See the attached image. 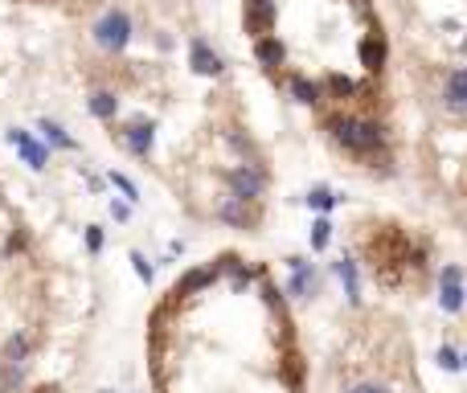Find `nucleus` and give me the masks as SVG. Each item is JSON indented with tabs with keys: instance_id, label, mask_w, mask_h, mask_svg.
<instances>
[{
	"instance_id": "nucleus-1",
	"label": "nucleus",
	"mask_w": 467,
	"mask_h": 393,
	"mask_svg": "<svg viewBox=\"0 0 467 393\" xmlns=\"http://www.w3.org/2000/svg\"><path fill=\"white\" fill-rule=\"evenodd\" d=\"M332 135L349 147V152H373V147L382 144V127L369 123V119H336Z\"/></svg>"
},
{
	"instance_id": "nucleus-2",
	"label": "nucleus",
	"mask_w": 467,
	"mask_h": 393,
	"mask_svg": "<svg viewBox=\"0 0 467 393\" xmlns=\"http://www.w3.org/2000/svg\"><path fill=\"white\" fill-rule=\"evenodd\" d=\"M95 41H99L103 49L119 53V49L132 41V16L123 13V9H111V13L103 16L99 25H95Z\"/></svg>"
},
{
	"instance_id": "nucleus-3",
	"label": "nucleus",
	"mask_w": 467,
	"mask_h": 393,
	"mask_svg": "<svg viewBox=\"0 0 467 393\" xmlns=\"http://www.w3.org/2000/svg\"><path fill=\"white\" fill-rule=\"evenodd\" d=\"M226 184H230V197L234 201H258L263 189H267V177L254 168V164H238L226 172Z\"/></svg>"
},
{
	"instance_id": "nucleus-4",
	"label": "nucleus",
	"mask_w": 467,
	"mask_h": 393,
	"mask_svg": "<svg viewBox=\"0 0 467 393\" xmlns=\"http://www.w3.org/2000/svg\"><path fill=\"white\" fill-rule=\"evenodd\" d=\"M467 303V287H463V271L459 266H443V275H439V308L443 311H463Z\"/></svg>"
},
{
	"instance_id": "nucleus-5",
	"label": "nucleus",
	"mask_w": 467,
	"mask_h": 393,
	"mask_svg": "<svg viewBox=\"0 0 467 393\" xmlns=\"http://www.w3.org/2000/svg\"><path fill=\"white\" fill-rule=\"evenodd\" d=\"M9 144L21 152V160L29 164L33 172H41L46 164H50V147L41 144V140H33L29 131H21V127H9Z\"/></svg>"
},
{
	"instance_id": "nucleus-6",
	"label": "nucleus",
	"mask_w": 467,
	"mask_h": 393,
	"mask_svg": "<svg viewBox=\"0 0 467 393\" xmlns=\"http://www.w3.org/2000/svg\"><path fill=\"white\" fill-rule=\"evenodd\" d=\"M189 62H193V70H197V74H205V78H217V74L226 70V66H221V58L209 49V41H205V37H193V41H189Z\"/></svg>"
},
{
	"instance_id": "nucleus-7",
	"label": "nucleus",
	"mask_w": 467,
	"mask_h": 393,
	"mask_svg": "<svg viewBox=\"0 0 467 393\" xmlns=\"http://www.w3.org/2000/svg\"><path fill=\"white\" fill-rule=\"evenodd\" d=\"M287 266H291V283H287V291H291V295H300V299L316 295V271H312V262H303V258H287Z\"/></svg>"
},
{
	"instance_id": "nucleus-8",
	"label": "nucleus",
	"mask_w": 467,
	"mask_h": 393,
	"mask_svg": "<svg viewBox=\"0 0 467 393\" xmlns=\"http://www.w3.org/2000/svg\"><path fill=\"white\" fill-rule=\"evenodd\" d=\"M152 144H156V123H132V127L123 131V147L132 152V156H148Z\"/></svg>"
},
{
	"instance_id": "nucleus-9",
	"label": "nucleus",
	"mask_w": 467,
	"mask_h": 393,
	"mask_svg": "<svg viewBox=\"0 0 467 393\" xmlns=\"http://www.w3.org/2000/svg\"><path fill=\"white\" fill-rule=\"evenodd\" d=\"M217 217H221L226 226H238V229H251L254 226V213L246 209V201H234V197L221 205V209H217Z\"/></svg>"
},
{
	"instance_id": "nucleus-10",
	"label": "nucleus",
	"mask_w": 467,
	"mask_h": 393,
	"mask_svg": "<svg viewBox=\"0 0 467 393\" xmlns=\"http://www.w3.org/2000/svg\"><path fill=\"white\" fill-rule=\"evenodd\" d=\"M275 16V4L271 0H246V29L251 33H263Z\"/></svg>"
},
{
	"instance_id": "nucleus-11",
	"label": "nucleus",
	"mask_w": 467,
	"mask_h": 393,
	"mask_svg": "<svg viewBox=\"0 0 467 393\" xmlns=\"http://www.w3.org/2000/svg\"><path fill=\"white\" fill-rule=\"evenodd\" d=\"M0 357H4V365L21 369V365H25V357H29V336H25V332H13V336L4 340V348H0Z\"/></svg>"
},
{
	"instance_id": "nucleus-12",
	"label": "nucleus",
	"mask_w": 467,
	"mask_h": 393,
	"mask_svg": "<svg viewBox=\"0 0 467 393\" xmlns=\"http://www.w3.org/2000/svg\"><path fill=\"white\" fill-rule=\"evenodd\" d=\"M447 107L451 111H467V70H455L447 78Z\"/></svg>"
},
{
	"instance_id": "nucleus-13",
	"label": "nucleus",
	"mask_w": 467,
	"mask_h": 393,
	"mask_svg": "<svg viewBox=\"0 0 467 393\" xmlns=\"http://www.w3.org/2000/svg\"><path fill=\"white\" fill-rule=\"evenodd\" d=\"M336 275L345 283V295H349L352 303H361V278H357V262L352 258H340L336 262Z\"/></svg>"
},
{
	"instance_id": "nucleus-14",
	"label": "nucleus",
	"mask_w": 467,
	"mask_h": 393,
	"mask_svg": "<svg viewBox=\"0 0 467 393\" xmlns=\"http://www.w3.org/2000/svg\"><path fill=\"white\" fill-rule=\"evenodd\" d=\"M254 58H258L263 66H279V62L287 58V49H283V41H279V37H263V41L254 46Z\"/></svg>"
},
{
	"instance_id": "nucleus-15",
	"label": "nucleus",
	"mask_w": 467,
	"mask_h": 393,
	"mask_svg": "<svg viewBox=\"0 0 467 393\" xmlns=\"http://www.w3.org/2000/svg\"><path fill=\"white\" fill-rule=\"evenodd\" d=\"M86 107H90V115H95V119H115V111H119V98L111 95V90H95Z\"/></svg>"
},
{
	"instance_id": "nucleus-16",
	"label": "nucleus",
	"mask_w": 467,
	"mask_h": 393,
	"mask_svg": "<svg viewBox=\"0 0 467 393\" xmlns=\"http://www.w3.org/2000/svg\"><path fill=\"white\" fill-rule=\"evenodd\" d=\"M37 127H41V135H46V144L66 147V152H74V147H78V144H74V140L66 135V127H62V123H53V119H41Z\"/></svg>"
},
{
	"instance_id": "nucleus-17",
	"label": "nucleus",
	"mask_w": 467,
	"mask_h": 393,
	"mask_svg": "<svg viewBox=\"0 0 467 393\" xmlns=\"http://www.w3.org/2000/svg\"><path fill=\"white\" fill-rule=\"evenodd\" d=\"M361 58H365L369 70H382V62H385V46H382V37H365V41H361Z\"/></svg>"
},
{
	"instance_id": "nucleus-18",
	"label": "nucleus",
	"mask_w": 467,
	"mask_h": 393,
	"mask_svg": "<svg viewBox=\"0 0 467 393\" xmlns=\"http://www.w3.org/2000/svg\"><path fill=\"white\" fill-rule=\"evenodd\" d=\"M214 278H217V271H214V266H205V271H193V275H184L181 291H201V287H209Z\"/></svg>"
},
{
	"instance_id": "nucleus-19",
	"label": "nucleus",
	"mask_w": 467,
	"mask_h": 393,
	"mask_svg": "<svg viewBox=\"0 0 467 393\" xmlns=\"http://www.w3.org/2000/svg\"><path fill=\"white\" fill-rule=\"evenodd\" d=\"M303 201H308L312 209H332V205L340 201V197H332V189H324V184H320V189H312V193L303 197Z\"/></svg>"
},
{
	"instance_id": "nucleus-20",
	"label": "nucleus",
	"mask_w": 467,
	"mask_h": 393,
	"mask_svg": "<svg viewBox=\"0 0 467 393\" xmlns=\"http://www.w3.org/2000/svg\"><path fill=\"white\" fill-rule=\"evenodd\" d=\"M291 95L300 98V103H316L320 86H316V82H308V78H295V82H291Z\"/></svg>"
},
{
	"instance_id": "nucleus-21",
	"label": "nucleus",
	"mask_w": 467,
	"mask_h": 393,
	"mask_svg": "<svg viewBox=\"0 0 467 393\" xmlns=\"http://www.w3.org/2000/svg\"><path fill=\"white\" fill-rule=\"evenodd\" d=\"M328 238H332V226H328V217H320L316 226H312V250H324Z\"/></svg>"
},
{
	"instance_id": "nucleus-22",
	"label": "nucleus",
	"mask_w": 467,
	"mask_h": 393,
	"mask_svg": "<svg viewBox=\"0 0 467 393\" xmlns=\"http://www.w3.org/2000/svg\"><path fill=\"white\" fill-rule=\"evenodd\" d=\"M111 184H115V189H119L123 197H127V201H140V189H135V184H132L127 177H123V172H111Z\"/></svg>"
},
{
	"instance_id": "nucleus-23",
	"label": "nucleus",
	"mask_w": 467,
	"mask_h": 393,
	"mask_svg": "<svg viewBox=\"0 0 467 393\" xmlns=\"http://www.w3.org/2000/svg\"><path fill=\"white\" fill-rule=\"evenodd\" d=\"M132 266H135V275L144 278V283H152V278H156V271H152V262L144 258L140 250H132Z\"/></svg>"
},
{
	"instance_id": "nucleus-24",
	"label": "nucleus",
	"mask_w": 467,
	"mask_h": 393,
	"mask_svg": "<svg viewBox=\"0 0 467 393\" xmlns=\"http://www.w3.org/2000/svg\"><path fill=\"white\" fill-rule=\"evenodd\" d=\"M439 365H443L447 373H455V369H459V352H455L451 344H443V348H439Z\"/></svg>"
},
{
	"instance_id": "nucleus-25",
	"label": "nucleus",
	"mask_w": 467,
	"mask_h": 393,
	"mask_svg": "<svg viewBox=\"0 0 467 393\" xmlns=\"http://www.w3.org/2000/svg\"><path fill=\"white\" fill-rule=\"evenodd\" d=\"M103 242H107V238H103V229L99 226H86V250H90V254H99Z\"/></svg>"
},
{
	"instance_id": "nucleus-26",
	"label": "nucleus",
	"mask_w": 467,
	"mask_h": 393,
	"mask_svg": "<svg viewBox=\"0 0 467 393\" xmlns=\"http://www.w3.org/2000/svg\"><path fill=\"white\" fill-rule=\"evenodd\" d=\"M328 90H332V95H340V98H349V95H352V82L340 78V74H332V78H328Z\"/></svg>"
},
{
	"instance_id": "nucleus-27",
	"label": "nucleus",
	"mask_w": 467,
	"mask_h": 393,
	"mask_svg": "<svg viewBox=\"0 0 467 393\" xmlns=\"http://www.w3.org/2000/svg\"><path fill=\"white\" fill-rule=\"evenodd\" d=\"M111 217H115V221H127V217H132V209H127L123 201H111Z\"/></svg>"
},
{
	"instance_id": "nucleus-28",
	"label": "nucleus",
	"mask_w": 467,
	"mask_h": 393,
	"mask_svg": "<svg viewBox=\"0 0 467 393\" xmlns=\"http://www.w3.org/2000/svg\"><path fill=\"white\" fill-rule=\"evenodd\" d=\"M352 393H377V385H357Z\"/></svg>"
}]
</instances>
